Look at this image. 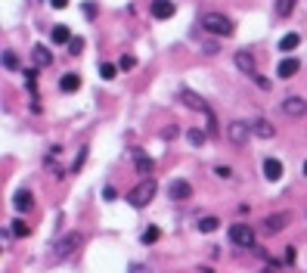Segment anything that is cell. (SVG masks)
Instances as JSON below:
<instances>
[{"mask_svg": "<svg viewBox=\"0 0 307 273\" xmlns=\"http://www.w3.org/2000/svg\"><path fill=\"white\" fill-rule=\"evenodd\" d=\"M155 193H158L155 180H152V177H146V180H140L131 193H127V205H131V208H146V205L155 199Z\"/></svg>", "mask_w": 307, "mask_h": 273, "instance_id": "1", "label": "cell"}, {"mask_svg": "<svg viewBox=\"0 0 307 273\" xmlns=\"http://www.w3.org/2000/svg\"><path fill=\"white\" fill-rule=\"evenodd\" d=\"M202 28L208 34H217V38H230L236 28H233V19L224 13H205L202 16Z\"/></svg>", "mask_w": 307, "mask_h": 273, "instance_id": "2", "label": "cell"}, {"mask_svg": "<svg viewBox=\"0 0 307 273\" xmlns=\"http://www.w3.org/2000/svg\"><path fill=\"white\" fill-rule=\"evenodd\" d=\"M81 242H84V236H81V233H68V236H62V239H59V242L53 245V261L72 258V254L81 249Z\"/></svg>", "mask_w": 307, "mask_h": 273, "instance_id": "3", "label": "cell"}, {"mask_svg": "<svg viewBox=\"0 0 307 273\" xmlns=\"http://www.w3.org/2000/svg\"><path fill=\"white\" fill-rule=\"evenodd\" d=\"M230 242L239 249H254V230L249 224H233L230 227Z\"/></svg>", "mask_w": 307, "mask_h": 273, "instance_id": "4", "label": "cell"}, {"mask_svg": "<svg viewBox=\"0 0 307 273\" xmlns=\"http://www.w3.org/2000/svg\"><path fill=\"white\" fill-rule=\"evenodd\" d=\"M279 109H283V115H288V118H301V115H307V99L304 97H286L279 102Z\"/></svg>", "mask_w": 307, "mask_h": 273, "instance_id": "5", "label": "cell"}, {"mask_svg": "<svg viewBox=\"0 0 307 273\" xmlns=\"http://www.w3.org/2000/svg\"><path fill=\"white\" fill-rule=\"evenodd\" d=\"M177 97H180L183 106H190V109H195V112H202V115H211V106L199 97V93H192V90H180Z\"/></svg>", "mask_w": 307, "mask_h": 273, "instance_id": "6", "label": "cell"}, {"mask_svg": "<svg viewBox=\"0 0 307 273\" xmlns=\"http://www.w3.org/2000/svg\"><path fill=\"white\" fill-rule=\"evenodd\" d=\"M227 136L236 143V146H245L249 136H251V124L249 121H233V124H230V131H227Z\"/></svg>", "mask_w": 307, "mask_h": 273, "instance_id": "7", "label": "cell"}, {"mask_svg": "<svg viewBox=\"0 0 307 273\" xmlns=\"http://www.w3.org/2000/svg\"><path fill=\"white\" fill-rule=\"evenodd\" d=\"M233 62H236V68L242 75H249V78H258V68H254V56L249 53V50H239V53L233 56Z\"/></svg>", "mask_w": 307, "mask_h": 273, "instance_id": "8", "label": "cell"}, {"mask_svg": "<svg viewBox=\"0 0 307 273\" xmlns=\"http://www.w3.org/2000/svg\"><path fill=\"white\" fill-rule=\"evenodd\" d=\"M288 227V211H276V214H270L267 220H264V233L273 236V233H279V230H286Z\"/></svg>", "mask_w": 307, "mask_h": 273, "instance_id": "9", "label": "cell"}, {"mask_svg": "<svg viewBox=\"0 0 307 273\" xmlns=\"http://www.w3.org/2000/svg\"><path fill=\"white\" fill-rule=\"evenodd\" d=\"M249 124H251V134L261 136V140H270V136H276V127H273L267 118H254V121H249Z\"/></svg>", "mask_w": 307, "mask_h": 273, "instance_id": "10", "label": "cell"}, {"mask_svg": "<svg viewBox=\"0 0 307 273\" xmlns=\"http://www.w3.org/2000/svg\"><path fill=\"white\" fill-rule=\"evenodd\" d=\"M168 195L174 202H183V199H190V195H192V186L186 183V180H174V183L168 186Z\"/></svg>", "mask_w": 307, "mask_h": 273, "instance_id": "11", "label": "cell"}, {"mask_svg": "<svg viewBox=\"0 0 307 273\" xmlns=\"http://www.w3.org/2000/svg\"><path fill=\"white\" fill-rule=\"evenodd\" d=\"M31 62H34V68H47V65H53V53H50L47 47H34L31 50Z\"/></svg>", "mask_w": 307, "mask_h": 273, "instance_id": "12", "label": "cell"}, {"mask_svg": "<svg viewBox=\"0 0 307 273\" xmlns=\"http://www.w3.org/2000/svg\"><path fill=\"white\" fill-rule=\"evenodd\" d=\"M298 68H301V62H298V59H292V56H286L283 62L276 65V75L286 81V78H295V75H298Z\"/></svg>", "mask_w": 307, "mask_h": 273, "instance_id": "13", "label": "cell"}, {"mask_svg": "<svg viewBox=\"0 0 307 273\" xmlns=\"http://www.w3.org/2000/svg\"><path fill=\"white\" fill-rule=\"evenodd\" d=\"M152 16L155 19H171L174 16V3L171 0H152Z\"/></svg>", "mask_w": 307, "mask_h": 273, "instance_id": "14", "label": "cell"}, {"mask_svg": "<svg viewBox=\"0 0 307 273\" xmlns=\"http://www.w3.org/2000/svg\"><path fill=\"white\" fill-rule=\"evenodd\" d=\"M264 177H267V180H279V177H283V161H279V158H267V161H264Z\"/></svg>", "mask_w": 307, "mask_h": 273, "instance_id": "15", "label": "cell"}, {"mask_svg": "<svg viewBox=\"0 0 307 273\" xmlns=\"http://www.w3.org/2000/svg\"><path fill=\"white\" fill-rule=\"evenodd\" d=\"M13 205H16L19 211H31V208H34V199H31L28 190H19V193L13 195Z\"/></svg>", "mask_w": 307, "mask_h": 273, "instance_id": "16", "label": "cell"}, {"mask_svg": "<svg viewBox=\"0 0 307 273\" xmlns=\"http://www.w3.org/2000/svg\"><path fill=\"white\" fill-rule=\"evenodd\" d=\"M59 87H62V93H75V90L81 87V78H78V75H62Z\"/></svg>", "mask_w": 307, "mask_h": 273, "instance_id": "17", "label": "cell"}, {"mask_svg": "<svg viewBox=\"0 0 307 273\" xmlns=\"http://www.w3.org/2000/svg\"><path fill=\"white\" fill-rule=\"evenodd\" d=\"M134 165L140 168L143 174H149V171H152V158H149V156H143V152L136 149V152H134Z\"/></svg>", "mask_w": 307, "mask_h": 273, "instance_id": "18", "label": "cell"}, {"mask_svg": "<svg viewBox=\"0 0 307 273\" xmlns=\"http://www.w3.org/2000/svg\"><path fill=\"white\" fill-rule=\"evenodd\" d=\"M50 38H53L56 44H68V40H72V31H68L65 25H56V28H53V34H50Z\"/></svg>", "mask_w": 307, "mask_h": 273, "instance_id": "19", "label": "cell"}, {"mask_svg": "<svg viewBox=\"0 0 307 273\" xmlns=\"http://www.w3.org/2000/svg\"><path fill=\"white\" fill-rule=\"evenodd\" d=\"M298 44H301V38H298V34H286V38L279 40V50H283V53H288V50H295Z\"/></svg>", "mask_w": 307, "mask_h": 273, "instance_id": "20", "label": "cell"}, {"mask_svg": "<svg viewBox=\"0 0 307 273\" xmlns=\"http://www.w3.org/2000/svg\"><path fill=\"white\" fill-rule=\"evenodd\" d=\"M217 227H220L217 217H202V220H199V233H214Z\"/></svg>", "mask_w": 307, "mask_h": 273, "instance_id": "21", "label": "cell"}, {"mask_svg": "<svg viewBox=\"0 0 307 273\" xmlns=\"http://www.w3.org/2000/svg\"><path fill=\"white\" fill-rule=\"evenodd\" d=\"M295 6H298V0H276V13L279 16H292Z\"/></svg>", "mask_w": 307, "mask_h": 273, "instance_id": "22", "label": "cell"}, {"mask_svg": "<svg viewBox=\"0 0 307 273\" xmlns=\"http://www.w3.org/2000/svg\"><path fill=\"white\" fill-rule=\"evenodd\" d=\"M3 68H10V72L19 68V56H16L13 50H3Z\"/></svg>", "mask_w": 307, "mask_h": 273, "instance_id": "23", "label": "cell"}, {"mask_svg": "<svg viewBox=\"0 0 307 273\" xmlns=\"http://www.w3.org/2000/svg\"><path fill=\"white\" fill-rule=\"evenodd\" d=\"M158 236H161V230H158V227H146V230H143V242H146V245L158 242Z\"/></svg>", "mask_w": 307, "mask_h": 273, "instance_id": "24", "label": "cell"}, {"mask_svg": "<svg viewBox=\"0 0 307 273\" xmlns=\"http://www.w3.org/2000/svg\"><path fill=\"white\" fill-rule=\"evenodd\" d=\"M99 75H102L106 81H112L115 75H118V65H112V62H102V65H99Z\"/></svg>", "mask_w": 307, "mask_h": 273, "instance_id": "25", "label": "cell"}, {"mask_svg": "<svg viewBox=\"0 0 307 273\" xmlns=\"http://www.w3.org/2000/svg\"><path fill=\"white\" fill-rule=\"evenodd\" d=\"M68 53H72V56H81V53H84V38H72V40H68Z\"/></svg>", "mask_w": 307, "mask_h": 273, "instance_id": "26", "label": "cell"}, {"mask_svg": "<svg viewBox=\"0 0 307 273\" xmlns=\"http://www.w3.org/2000/svg\"><path fill=\"white\" fill-rule=\"evenodd\" d=\"M186 140H190L192 146H202V143H205V134L195 131V127H190V131H186Z\"/></svg>", "mask_w": 307, "mask_h": 273, "instance_id": "27", "label": "cell"}, {"mask_svg": "<svg viewBox=\"0 0 307 273\" xmlns=\"http://www.w3.org/2000/svg\"><path fill=\"white\" fill-rule=\"evenodd\" d=\"M13 230H16V236H28V233H31L25 220H13Z\"/></svg>", "mask_w": 307, "mask_h": 273, "instance_id": "28", "label": "cell"}, {"mask_svg": "<svg viewBox=\"0 0 307 273\" xmlns=\"http://www.w3.org/2000/svg\"><path fill=\"white\" fill-rule=\"evenodd\" d=\"M214 174L220 177V180H230V177H233V171H230L227 165H220V168H214Z\"/></svg>", "mask_w": 307, "mask_h": 273, "instance_id": "29", "label": "cell"}, {"mask_svg": "<svg viewBox=\"0 0 307 273\" xmlns=\"http://www.w3.org/2000/svg\"><path fill=\"white\" fill-rule=\"evenodd\" d=\"M84 158H87V146H84V149L78 152V158H75V165H72V171H81V165H84Z\"/></svg>", "mask_w": 307, "mask_h": 273, "instance_id": "30", "label": "cell"}, {"mask_svg": "<svg viewBox=\"0 0 307 273\" xmlns=\"http://www.w3.org/2000/svg\"><path fill=\"white\" fill-rule=\"evenodd\" d=\"M118 65H121V68H134L136 59H134V56H121V62H118Z\"/></svg>", "mask_w": 307, "mask_h": 273, "instance_id": "31", "label": "cell"}, {"mask_svg": "<svg viewBox=\"0 0 307 273\" xmlns=\"http://www.w3.org/2000/svg\"><path fill=\"white\" fill-rule=\"evenodd\" d=\"M295 261V249H286L283 252V264H292Z\"/></svg>", "mask_w": 307, "mask_h": 273, "instance_id": "32", "label": "cell"}, {"mask_svg": "<svg viewBox=\"0 0 307 273\" xmlns=\"http://www.w3.org/2000/svg\"><path fill=\"white\" fill-rule=\"evenodd\" d=\"M202 53H208V56H214V53H217V44H205V47H202Z\"/></svg>", "mask_w": 307, "mask_h": 273, "instance_id": "33", "label": "cell"}, {"mask_svg": "<svg viewBox=\"0 0 307 273\" xmlns=\"http://www.w3.org/2000/svg\"><path fill=\"white\" fill-rule=\"evenodd\" d=\"M131 273H149V267H146V264H134Z\"/></svg>", "mask_w": 307, "mask_h": 273, "instance_id": "34", "label": "cell"}, {"mask_svg": "<svg viewBox=\"0 0 307 273\" xmlns=\"http://www.w3.org/2000/svg\"><path fill=\"white\" fill-rule=\"evenodd\" d=\"M65 3H68V0H50V6H53V10H62Z\"/></svg>", "mask_w": 307, "mask_h": 273, "instance_id": "35", "label": "cell"}, {"mask_svg": "<svg viewBox=\"0 0 307 273\" xmlns=\"http://www.w3.org/2000/svg\"><path fill=\"white\" fill-rule=\"evenodd\" d=\"M261 273H276V270H273V267H267V270H261Z\"/></svg>", "mask_w": 307, "mask_h": 273, "instance_id": "36", "label": "cell"}, {"mask_svg": "<svg viewBox=\"0 0 307 273\" xmlns=\"http://www.w3.org/2000/svg\"><path fill=\"white\" fill-rule=\"evenodd\" d=\"M304 174H307V161H304Z\"/></svg>", "mask_w": 307, "mask_h": 273, "instance_id": "37", "label": "cell"}]
</instances>
